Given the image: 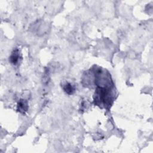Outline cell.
<instances>
[{"label": "cell", "instance_id": "cell-1", "mask_svg": "<svg viewBox=\"0 0 153 153\" xmlns=\"http://www.w3.org/2000/svg\"><path fill=\"white\" fill-rule=\"evenodd\" d=\"M94 100L95 103L98 106H103L104 108L111 106L113 102L111 87H97L94 95Z\"/></svg>", "mask_w": 153, "mask_h": 153}, {"label": "cell", "instance_id": "cell-2", "mask_svg": "<svg viewBox=\"0 0 153 153\" xmlns=\"http://www.w3.org/2000/svg\"><path fill=\"white\" fill-rule=\"evenodd\" d=\"M17 109L19 112L22 114H25L28 109L27 101L25 99H20L17 103Z\"/></svg>", "mask_w": 153, "mask_h": 153}, {"label": "cell", "instance_id": "cell-3", "mask_svg": "<svg viewBox=\"0 0 153 153\" xmlns=\"http://www.w3.org/2000/svg\"><path fill=\"white\" fill-rule=\"evenodd\" d=\"M20 56L19 50L18 49H16L12 52L11 56H10L9 61L13 65H16L19 63V61L20 60Z\"/></svg>", "mask_w": 153, "mask_h": 153}, {"label": "cell", "instance_id": "cell-4", "mask_svg": "<svg viewBox=\"0 0 153 153\" xmlns=\"http://www.w3.org/2000/svg\"><path fill=\"white\" fill-rule=\"evenodd\" d=\"M64 91L68 94H72L75 91V87L74 85L69 82H66L63 85Z\"/></svg>", "mask_w": 153, "mask_h": 153}]
</instances>
